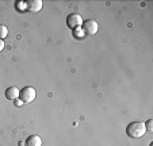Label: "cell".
I'll use <instances>...</instances> for the list:
<instances>
[{"instance_id": "obj_1", "label": "cell", "mask_w": 153, "mask_h": 146, "mask_svg": "<svg viewBox=\"0 0 153 146\" xmlns=\"http://www.w3.org/2000/svg\"><path fill=\"white\" fill-rule=\"evenodd\" d=\"M145 133H146L145 125L141 123V122H131L126 127V134L130 138H141Z\"/></svg>"}, {"instance_id": "obj_2", "label": "cell", "mask_w": 153, "mask_h": 146, "mask_svg": "<svg viewBox=\"0 0 153 146\" xmlns=\"http://www.w3.org/2000/svg\"><path fill=\"white\" fill-rule=\"evenodd\" d=\"M35 96H37V92L33 87H25L22 91H19V100L23 104L33 103Z\"/></svg>"}, {"instance_id": "obj_3", "label": "cell", "mask_w": 153, "mask_h": 146, "mask_svg": "<svg viewBox=\"0 0 153 146\" xmlns=\"http://www.w3.org/2000/svg\"><path fill=\"white\" fill-rule=\"evenodd\" d=\"M81 30H83L84 35H95L99 30V24L96 20L94 19H88L85 22H83L81 24Z\"/></svg>"}, {"instance_id": "obj_4", "label": "cell", "mask_w": 153, "mask_h": 146, "mask_svg": "<svg viewBox=\"0 0 153 146\" xmlns=\"http://www.w3.org/2000/svg\"><path fill=\"white\" fill-rule=\"evenodd\" d=\"M81 24H83V18L79 14H71L67 18V26L69 27L71 30L80 29Z\"/></svg>"}, {"instance_id": "obj_5", "label": "cell", "mask_w": 153, "mask_h": 146, "mask_svg": "<svg viewBox=\"0 0 153 146\" xmlns=\"http://www.w3.org/2000/svg\"><path fill=\"white\" fill-rule=\"evenodd\" d=\"M42 6H43L42 0H29V1H26V11L35 14V12L42 10Z\"/></svg>"}, {"instance_id": "obj_6", "label": "cell", "mask_w": 153, "mask_h": 146, "mask_svg": "<svg viewBox=\"0 0 153 146\" xmlns=\"http://www.w3.org/2000/svg\"><path fill=\"white\" fill-rule=\"evenodd\" d=\"M6 97L8 100H16L19 97V89L16 87H10L6 89Z\"/></svg>"}, {"instance_id": "obj_7", "label": "cell", "mask_w": 153, "mask_h": 146, "mask_svg": "<svg viewBox=\"0 0 153 146\" xmlns=\"http://www.w3.org/2000/svg\"><path fill=\"white\" fill-rule=\"evenodd\" d=\"M26 146H42V138L39 135H30L26 139Z\"/></svg>"}, {"instance_id": "obj_8", "label": "cell", "mask_w": 153, "mask_h": 146, "mask_svg": "<svg viewBox=\"0 0 153 146\" xmlns=\"http://www.w3.org/2000/svg\"><path fill=\"white\" fill-rule=\"evenodd\" d=\"M7 35H8V29L4 24H0V39L3 41L4 38H7Z\"/></svg>"}, {"instance_id": "obj_9", "label": "cell", "mask_w": 153, "mask_h": 146, "mask_svg": "<svg viewBox=\"0 0 153 146\" xmlns=\"http://www.w3.org/2000/svg\"><path fill=\"white\" fill-rule=\"evenodd\" d=\"M144 125H145V130H146V131H149V133L153 131V120L152 119H149L146 123H144Z\"/></svg>"}, {"instance_id": "obj_10", "label": "cell", "mask_w": 153, "mask_h": 146, "mask_svg": "<svg viewBox=\"0 0 153 146\" xmlns=\"http://www.w3.org/2000/svg\"><path fill=\"white\" fill-rule=\"evenodd\" d=\"M73 37H76V38H83L84 37V33H83V30H81V27L80 29L73 30Z\"/></svg>"}, {"instance_id": "obj_11", "label": "cell", "mask_w": 153, "mask_h": 146, "mask_svg": "<svg viewBox=\"0 0 153 146\" xmlns=\"http://www.w3.org/2000/svg\"><path fill=\"white\" fill-rule=\"evenodd\" d=\"M16 8L19 10V11H22V10H26V1H18L16 3Z\"/></svg>"}, {"instance_id": "obj_12", "label": "cell", "mask_w": 153, "mask_h": 146, "mask_svg": "<svg viewBox=\"0 0 153 146\" xmlns=\"http://www.w3.org/2000/svg\"><path fill=\"white\" fill-rule=\"evenodd\" d=\"M3 49H4V41H1V39H0V52H1Z\"/></svg>"}]
</instances>
